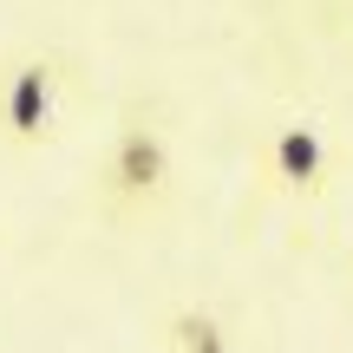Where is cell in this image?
Wrapping results in <instances>:
<instances>
[{
    "instance_id": "6da1fadb",
    "label": "cell",
    "mask_w": 353,
    "mask_h": 353,
    "mask_svg": "<svg viewBox=\"0 0 353 353\" xmlns=\"http://www.w3.org/2000/svg\"><path fill=\"white\" fill-rule=\"evenodd\" d=\"M164 190H170V138L157 125H144V118H131L105 151V196L118 210H144Z\"/></svg>"
},
{
    "instance_id": "3957f363",
    "label": "cell",
    "mask_w": 353,
    "mask_h": 353,
    "mask_svg": "<svg viewBox=\"0 0 353 353\" xmlns=\"http://www.w3.org/2000/svg\"><path fill=\"white\" fill-rule=\"evenodd\" d=\"M327 170H334V151H327V131H321L314 118H294V125H281L275 138H268V176H275L281 190L314 196V190L327 183Z\"/></svg>"
},
{
    "instance_id": "7a4b0ae2",
    "label": "cell",
    "mask_w": 353,
    "mask_h": 353,
    "mask_svg": "<svg viewBox=\"0 0 353 353\" xmlns=\"http://www.w3.org/2000/svg\"><path fill=\"white\" fill-rule=\"evenodd\" d=\"M52 118H59V65L46 52H26L0 72V131L7 144H46L52 138Z\"/></svg>"
},
{
    "instance_id": "277c9868",
    "label": "cell",
    "mask_w": 353,
    "mask_h": 353,
    "mask_svg": "<svg viewBox=\"0 0 353 353\" xmlns=\"http://www.w3.org/2000/svg\"><path fill=\"white\" fill-rule=\"evenodd\" d=\"M170 353H236V341L210 307H183L170 314Z\"/></svg>"
}]
</instances>
